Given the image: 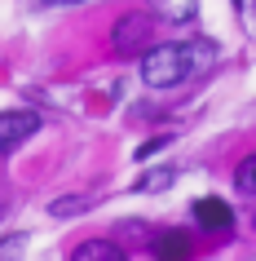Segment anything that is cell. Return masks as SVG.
Returning a JSON list of instances; mask_svg holds the SVG:
<instances>
[{
	"instance_id": "cell-6",
	"label": "cell",
	"mask_w": 256,
	"mask_h": 261,
	"mask_svg": "<svg viewBox=\"0 0 256 261\" xmlns=\"http://www.w3.org/2000/svg\"><path fill=\"white\" fill-rule=\"evenodd\" d=\"M150 14L163 18V22H173V27H181V22H194L199 0H150Z\"/></svg>"
},
{
	"instance_id": "cell-1",
	"label": "cell",
	"mask_w": 256,
	"mask_h": 261,
	"mask_svg": "<svg viewBox=\"0 0 256 261\" xmlns=\"http://www.w3.org/2000/svg\"><path fill=\"white\" fill-rule=\"evenodd\" d=\"M190 75V58L186 44H150L146 58H141V80L150 89H173Z\"/></svg>"
},
{
	"instance_id": "cell-13",
	"label": "cell",
	"mask_w": 256,
	"mask_h": 261,
	"mask_svg": "<svg viewBox=\"0 0 256 261\" xmlns=\"http://www.w3.org/2000/svg\"><path fill=\"white\" fill-rule=\"evenodd\" d=\"M163 146H168V138H150L146 146H137V160H150V155H155V151H163Z\"/></svg>"
},
{
	"instance_id": "cell-14",
	"label": "cell",
	"mask_w": 256,
	"mask_h": 261,
	"mask_svg": "<svg viewBox=\"0 0 256 261\" xmlns=\"http://www.w3.org/2000/svg\"><path fill=\"white\" fill-rule=\"evenodd\" d=\"M44 5H84V0H44Z\"/></svg>"
},
{
	"instance_id": "cell-9",
	"label": "cell",
	"mask_w": 256,
	"mask_h": 261,
	"mask_svg": "<svg viewBox=\"0 0 256 261\" xmlns=\"http://www.w3.org/2000/svg\"><path fill=\"white\" fill-rule=\"evenodd\" d=\"M84 208H93V195H67V199H53L49 213H53V217H75V213H84Z\"/></svg>"
},
{
	"instance_id": "cell-12",
	"label": "cell",
	"mask_w": 256,
	"mask_h": 261,
	"mask_svg": "<svg viewBox=\"0 0 256 261\" xmlns=\"http://www.w3.org/2000/svg\"><path fill=\"white\" fill-rule=\"evenodd\" d=\"M22 248H27V234H22V230L5 234V239H0V261H18V257H22Z\"/></svg>"
},
{
	"instance_id": "cell-11",
	"label": "cell",
	"mask_w": 256,
	"mask_h": 261,
	"mask_svg": "<svg viewBox=\"0 0 256 261\" xmlns=\"http://www.w3.org/2000/svg\"><path fill=\"white\" fill-rule=\"evenodd\" d=\"M212 54H216V44H212V40H194V44H186L190 71H194V67H208V62H212Z\"/></svg>"
},
{
	"instance_id": "cell-2",
	"label": "cell",
	"mask_w": 256,
	"mask_h": 261,
	"mask_svg": "<svg viewBox=\"0 0 256 261\" xmlns=\"http://www.w3.org/2000/svg\"><path fill=\"white\" fill-rule=\"evenodd\" d=\"M36 128H40L36 111H0V155H14Z\"/></svg>"
},
{
	"instance_id": "cell-5",
	"label": "cell",
	"mask_w": 256,
	"mask_h": 261,
	"mask_svg": "<svg viewBox=\"0 0 256 261\" xmlns=\"http://www.w3.org/2000/svg\"><path fill=\"white\" fill-rule=\"evenodd\" d=\"M155 261H190V234L181 230H159V239L150 244Z\"/></svg>"
},
{
	"instance_id": "cell-10",
	"label": "cell",
	"mask_w": 256,
	"mask_h": 261,
	"mask_svg": "<svg viewBox=\"0 0 256 261\" xmlns=\"http://www.w3.org/2000/svg\"><path fill=\"white\" fill-rule=\"evenodd\" d=\"M234 186H239L243 195H256V151L247 155L239 168H234Z\"/></svg>"
},
{
	"instance_id": "cell-8",
	"label": "cell",
	"mask_w": 256,
	"mask_h": 261,
	"mask_svg": "<svg viewBox=\"0 0 256 261\" xmlns=\"http://www.w3.org/2000/svg\"><path fill=\"white\" fill-rule=\"evenodd\" d=\"M173 181H177V168H150V173L137 177L133 191H137V195H155V191H168Z\"/></svg>"
},
{
	"instance_id": "cell-3",
	"label": "cell",
	"mask_w": 256,
	"mask_h": 261,
	"mask_svg": "<svg viewBox=\"0 0 256 261\" xmlns=\"http://www.w3.org/2000/svg\"><path fill=\"white\" fill-rule=\"evenodd\" d=\"M150 27H155V18L146 14H124L110 31V44L120 49V54H137V49H150Z\"/></svg>"
},
{
	"instance_id": "cell-4",
	"label": "cell",
	"mask_w": 256,
	"mask_h": 261,
	"mask_svg": "<svg viewBox=\"0 0 256 261\" xmlns=\"http://www.w3.org/2000/svg\"><path fill=\"white\" fill-rule=\"evenodd\" d=\"M194 221H199L203 230H230V226H234V213H230L225 199H212V195H208V199L194 204Z\"/></svg>"
},
{
	"instance_id": "cell-7",
	"label": "cell",
	"mask_w": 256,
	"mask_h": 261,
	"mask_svg": "<svg viewBox=\"0 0 256 261\" xmlns=\"http://www.w3.org/2000/svg\"><path fill=\"white\" fill-rule=\"evenodd\" d=\"M71 261H128V257H124V248L110 244V239H84V244L71 252Z\"/></svg>"
}]
</instances>
